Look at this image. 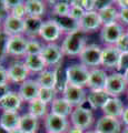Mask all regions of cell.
Here are the masks:
<instances>
[{
	"label": "cell",
	"instance_id": "obj_1",
	"mask_svg": "<svg viewBox=\"0 0 128 133\" xmlns=\"http://www.w3.org/2000/svg\"><path fill=\"white\" fill-rule=\"evenodd\" d=\"M87 45L86 33L80 30L66 35L65 39L61 43V50L64 56L67 57H79L82 50Z\"/></svg>",
	"mask_w": 128,
	"mask_h": 133
},
{
	"label": "cell",
	"instance_id": "obj_2",
	"mask_svg": "<svg viewBox=\"0 0 128 133\" xmlns=\"http://www.w3.org/2000/svg\"><path fill=\"white\" fill-rule=\"evenodd\" d=\"M89 73H90V69H88L84 64L81 63L71 64L66 69L65 82L76 87H80V88H85L88 84Z\"/></svg>",
	"mask_w": 128,
	"mask_h": 133
},
{
	"label": "cell",
	"instance_id": "obj_3",
	"mask_svg": "<svg viewBox=\"0 0 128 133\" xmlns=\"http://www.w3.org/2000/svg\"><path fill=\"white\" fill-rule=\"evenodd\" d=\"M70 123H71L72 127L87 131L94 123L93 110L90 108H86L84 105L74 108V111L70 115Z\"/></svg>",
	"mask_w": 128,
	"mask_h": 133
},
{
	"label": "cell",
	"instance_id": "obj_4",
	"mask_svg": "<svg viewBox=\"0 0 128 133\" xmlns=\"http://www.w3.org/2000/svg\"><path fill=\"white\" fill-rule=\"evenodd\" d=\"M87 94L88 93L86 92L85 88L69 84L67 82L64 83L63 90H61V97L74 108L84 105V103L87 101Z\"/></svg>",
	"mask_w": 128,
	"mask_h": 133
},
{
	"label": "cell",
	"instance_id": "obj_5",
	"mask_svg": "<svg viewBox=\"0 0 128 133\" xmlns=\"http://www.w3.org/2000/svg\"><path fill=\"white\" fill-rule=\"evenodd\" d=\"M101 55L102 49L98 44H87L79 56L80 63L90 70L96 69L99 65H101Z\"/></svg>",
	"mask_w": 128,
	"mask_h": 133
},
{
	"label": "cell",
	"instance_id": "obj_6",
	"mask_svg": "<svg viewBox=\"0 0 128 133\" xmlns=\"http://www.w3.org/2000/svg\"><path fill=\"white\" fill-rule=\"evenodd\" d=\"M128 83L126 81L124 73L115 72L108 76L105 87V91L108 93L111 98H118L127 90Z\"/></svg>",
	"mask_w": 128,
	"mask_h": 133
},
{
	"label": "cell",
	"instance_id": "obj_7",
	"mask_svg": "<svg viewBox=\"0 0 128 133\" xmlns=\"http://www.w3.org/2000/svg\"><path fill=\"white\" fill-rule=\"evenodd\" d=\"M125 29L120 22H116L109 26H104L100 29V40L107 45H116L118 40L125 33Z\"/></svg>",
	"mask_w": 128,
	"mask_h": 133
},
{
	"label": "cell",
	"instance_id": "obj_8",
	"mask_svg": "<svg viewBox=\"0 0 128 133\" xmlns=\"http://www.w3.org/2000/svg\"><path fill=\"white\" fill-rule=\"evenodd\" d=\"M70 121L67 118L56 115L53 113H48L44 119L45 129L47 133H67Z\"/></svg>",
	"mask_w": 128,
	"mask_h": 133
},
{
	"label": "cell",
	"instance_id": "obj_9",
	"mask_svg": "<svg viewBox=\"0 0 128 133\" xmlns=\"http://www.w3.org/2000/svg\"><path fill=\"white\" fill-rule=\"evenodd\" d=\"M40 56L47 66H57L63 60L64 53L61 47L57 43H46Z\"/></svg>",
	"mask_w": 128,
	"mask_h": 133
},
{
	"label": "cell",
	"instance_id": "obj_10",
	"mask_svg": "<svg viewBox=\"0 0 128 133\" xmlns=\"http://www.w3.org/2000/svg\"><path fill=\"white\" fill-rule=\"evenodd\" d=\"M8 79L9 82L16 83V84H21L26 80H28V77L30 74V71L28 70L23 61H15L9 64L7 69Z\"/></svg>",
	"mask_w": 128,
	"mask_h": 133
},
{
	"label": "cell",
	"instance_id": "obj_11",
	"mask_svg": "<svg viewBox=\"0 0 128 133\" xmlns=\"http://www.w3.org/2000/svg\"><path fill=\"white\" fill-rule=\"evenodd\" d=\"M61 35H63V31H61L60 27L51 18L44 21L39 37L46 43H56V41L60 38Z\"/></svg>",
	"mask_w": 128,
	"mask_h": 133
},
{
	"label": "cell",
	"instance_id": "obj_12",
	"mask_svg": "<svg viewBox=\"0 0 128 133\" xmlns=\"http://www.w3.org/2000/svg\"><path fill=\"white\" fill-rule=\"evenodd\" d=\"M28 39L23 35L10 37L7 45V56L19 58L26 56Z\"/></svg>",
	"mask_w": 128,
	"mask_h": 133
},
{
	"label": "cell",
	"instance_id": "obj_13",
	"mask_svg": "<svg viewBox=\"0 0 128 133\" xmlns=\"http://www.w3.org/2000/svg\"><path fill=\"white\" fill-rule=\"evenodd\" d=\"M101 28H102V24H101L98 12L96 10L86 12L79 21V30L85 33L97 31Z\"/></svg>",
	"mask_w": 128,
	"mask_h": 133
},
{
	"label": "cell",
	"instance_id": "obj_14",
	"mask_svg": "<svg viewBox=\"0 0 128 133\" xmlns=\"http://www.w3.org/2000/svg\"><path fill=\"white\" fill-rule=\"evenodd\" d=\"M40 90V85L38 84L37 80L34 79H28L23 83L19 85L18 89V94L20 95V98L22 99V101L26 102H31L32 100H35L38 98Z\"/></svg>",
	"mask_w": 128,
	"mask_h": 133
},
{
	"label": "cell",
	"instance_id": "obj_15",
	"mask_svg": "<svg viewBox=\"0 0 128 133\" xmlns=\"http://www.w3.org/2000/svg\"><path fill=\"white\" fill-rule=\"evenodd\" d=\"M95 130L99 133H121V123L118 119L102 115L98 119Z\"/></svg>",
	"mask_w": 128,
	"mask_h": 133
},
{
	"label": "cell",
	"instance_id": "obj_16",
	"mask_svg": "<svg viewBox=\"0 0 128 133\" xmlns=\"http://www.w3.org/2000/svg\"><path fill=\"white\" fill-rule=\"evenodd\" d=\"M121 52L116 45H107L102 49L101 65L105 69H117Z\"/></svg>",
	"mask_w": 128,
	"mask_h": 133
},
{
	"label": "cell",
	"instance_id": "obj_17",
	"mask_svg": "<svg viewBox=\"0 0 128 133\" xmlns=\"http://www.w3.org/2000/svg\"><path fill=\"white\" fill-rule=\"evenodd\" d=\"M23 29H25L23 19L16 18V17L11 15H9L2 21V31L7 33L9 37L23 35Z\"/></svg>",
	"mask_w": 128,
	"mask_h": 133
},
{
	"label": "cell",
	"instance_id": "obj_18",
	"mask_svg": "<svg viewBox=\"0 0 128 133\" xmlns=\"http://www.w3.org/2000/svg\"><path fill=\"white\" fill-rule=\"evenodd\" d=\"M25 29H23V36L27 39H37L40 35V30L42 27L44 20L38 17H30L27 16L23 19Z\"/></svg>",
	"mask_w": 128,
	"mask_h": 133
},
{
	"label": "cell",
	"instance_id": "obj_19",
	"mask_svg": "<svg viewBox=\"0 0 128 133\" xmlns=\"http://www.w3.org/2000/svg\"><path fill=\"white\" fill-rule=\"evenodd\" d=\"M22 102V99L20 98L18 92L9 91L5 97L0 99V110H1V112H18Z\"/></svg>",
	"mask_w": 128,
	"mask_h": 133
},
{
	"label": "cell",
	"instance_id": "obj_20",
	"mask_svg": "<svg viewBox=\"0 0 128 133\" xmlns=\"http://www.w3.org/2000/svg\"><path fill=\"white\" fill-rule=\"evenodd\" d=\"M107 79H108V74L104 69H92L89 73L87 88H89V90H105Z\"/></svg>",
	"mask_w": 128,
	"mask_h": 133
},
{
	"label": "cell",
	"instance_id": "obj_21",
	"mask_svg": "<svg viewBox=\"0 0 128 133\" xmlns=\"http://www.w3.org/2000/svg\"><path fill=\"white\" fill-rule=\"evenodd\" d=\"M110 99V95L105 90H89L87 94V102L90 109L98 110L105 107L107 101Z\"/></svg>",
	"mask_w": 128,
	"mask_h": 133
},
{
	"label": "cell",
	"instance_id": "obj_22",
	"mask_svg": "<svg viewBox=\"0 0 128 133\" xmlns=\"http://www.w3.org/2000/svg\"><path fill=\"white\" fill-rule=\"evenodd\" d=\"M37 82L40 85V88H49V89H56L58 84V76H57V69L53 70H44L40 72L37 77Z\"/></svg>",
	"mask_w": 128,
	"mask_h": 133
},
{
	"label": "cell",
	"instance_id": "obj_23",
	"mask_svg": "<svg viewBox=\"0 0 128 133\" xmlns=\"http://www.w3.org/2000/svg\"><path fill=\"white\" fill-rule=\"evenodd\" d=\"M74 111V107L67 102L63 97H57L51 102L50 107V113H53L56 115L63 116V118H67L71 115Z\"/></svg>",
	"mask_w": 128,
	"mask_h": 133
},
{
	"label": "cell",
	"instance_id": "obj_24",
	"mask_svg": "<svg viewBox=\"0 0 128 133\" xmlns=\"http://www.w3.org/2000/svg\"><path fill=\"white\" fill-rule=\"evenodd\" d=\"M124 110H125V108H124L121 100L119 98H111V97L107 101L105 107L102 108L104 115L111 116V118H115V119L121 118Z\"/></svg>",
	"mask_w": 128,
	"mask_h": 133
},
{
	"label": "cell",
	"instance_id": "obj_25",
	"mask_svg": "<svg viewBox=\"0 0 128 133\" xmlns=\"http://www.w3.org/2000/svg\"><path fill=\"white\" fill-rule=\"evenodd\" d=\"M97 12L99 15V18H100L102 27L116 23L119 20V10L117 9V7H115L114 5L107 6Z\"/></svg>",
	"mask_w": 128,
	"mask_h": 133
},
{
	"label": "cell",
	"instance_id": "obj_26",
	"mask_svg": "<svg viewBox=\"0 0 128 133\" xmlns=\"http://www.w3.org/2000/svg\"><path fill=\"white\" fill-rule=\"evenodd\" d=\"M20 115L18 112H1L0 113V127L3 128L7 131H11L15 129H18Z\"/></svg>",
	"mask_w": 128,
	"mask_h": 133
},
{
	"label": "cell",
	"instance_id": "obj_27",
	"mask_svg": "<svg viewBox=\"0 0 128 133\" xmlns=\"http://www.w3.org/2000/svg\"><path fill=\"white\" fill-rule=\"evenodd\" d=\"M38 121L39 120L35 118L34 115H31L30 113L21 114L18 129H20L23 133H36L39 125Z\"/></svg>",
	"mask_w": 128,
	"mask_h": 133
},
{
	"label": "cell",
	"instance_id": "obj_28",
	"mask_svg": "<svg viewBox=\"0 0 128 133\" xmlns=\"http://www.w3.org/2000/svg\"><path fill=\"white\" fill-rule=\"evenodd\" d=\"M25 7H26L27 16L41 18L46 14V2L41 0H26Z\"/></svg>",
	"mask_w": 128,
	"mask_h": 133
},
{
	"label": "cell",
	"instance_id": "obj_29",
	"mask_svg": "<svg viewBox=\"0 0 128 133\" xmlns=\"http://www.w3.org/2000/svg\"><path fill=\"white\" fill-rule=\"evenodd\" d=\"M23 62L28 68V70L32 73L39 74L40 72H42L44 70H46V68H47L46 63H45V61H44L42 58H41L40 55H38V56H25Z\"/></svg>",
	"mask_w": 128,
	"mask_h": 133
},
{
	"label": "cell",
	"instance_id": "obj_30",
	"mask_svg": "<svg viewBox=\"0 0 128 133\" xmlns=\"http://www.w3.org/2000/svg\"><path fill=\"white\" fill-rule=\"evenodd\" d=\"M48 107L47 103L42 102L38 98L32 100L31 102L28 103V113L34 115L37 119H45L48 114Z\"/></svg>",
	"mask_w": 128,
	"mask_h": 133
},
{
	"label": "cell",
	"instance_id": "obj_31",
	"mask_svg": "<svg viewBox=\"0 0 128 133\" xmlns=\"http://www.w3.org/2000/svg\"><path fill=\"white\" fill-rule=\"evenodd\" d=\"M52 19L57 22V24L60 27L63 33L65 32L66 35L71 32H75L79 30V22L72 20L69 17H52Z\"/></svg>",
	"mask_w": 128,
	"mask_h": 133
},
{
	"label": "cell",
	"instance_id": "obj_32",
	"mask_svg": "<svg viewBox=\"0 0 128 133\" xmlns=\"http://www.w3.org/2000/svg\"><path fill=\"white\" fill-rule=\"evenodd\" d=\"M70 10V1L53 2L51 15L52 17H67Z\"/></svg>",
	"mask_w": 128,
	"mask_h": 133
},
{
	"label": "cell",
	"instance_id": "obj_33",
	"mask_svg": "<svg viewBox=\"0 0 128 133\" xmlns=\"http://www.w3.org/2000/svg\"><path fill=\"white\" fill-rule=\"evenodd\" d=\"M44 45L37 39H28L27 49H26V56H38L41 55L44 49Z\"/></svg>",
	"mask_w": 128,
	"mask_h": 133
},
{
	"label": "cell",
	"instance_id": "obj_34",
	"mask_svg": "<svg viewBox=\"0 0 128 133\" xmlns=\"http://www.w3.org/2000/svg\"><path fill=\"white\" fill-rule=\"evenodd\" d=\"M57 90L56 89H49V88H40L39 90V94H38V99L41 100L45 103H51L53 100L57 97Z\"/></svg>",
	"mask_w": 128,
	"mask_h": 133
},
{
	"label": "cell",
	"instance_id": "obj_35",
	"mask_svg": "<svg viewBox=\"0 0 128 133\" xmlns=\"http://www.w3.org/2000/svg\"><path fill=\"white\" fill-rule=\"evenodd\" d=\"M9 38L10 37L7 33H5L2 30L0 31V63L7 57V45H8Z\"/></svg>",
	"mask_w": 128,
	"mask_h": 133
},
{
	"label": "cell",
	"instance_id": "obj_36",
	"mask_svg": "<svg viewBox=\"0 0 128 133\" xmlns=\"http://www.w3.org/2000/svg\"><path fill=\"white\" fill-rule=\"evenodd\" d=\"M86 14V11L84 10V8L81 6H74V5H70V10H69V15L68 17L71 18L72 20L79 22L81 18L84 17V15Z\"/></svg>",
	"mask_w": 128,
	"mask_h": 133
},
{
	"label": "cell",
	"instance_id": "obj_37",
	"mask_svg": "<svg viewBox=\"0 0 128 133\" xmlns=\"http://www.w3.org/2000/svg\"><path fill=\"white\" fill-rule=\"evenodd\" d=\"M10 15L16 17V18L19 19H25L27 17V11H26V7H25V1L22 3H20L19 6H17L16 8H14L10 11Z\"/></svg>",
	"mask_w": 128,
	"mask_h": 133
},
{
	"label": "cell",
	"instance_id": "obj_38",
	"mask_svg": "<svg viewBox=\"0 0 128 133\" xmlns=\"http://www.w3.org/2000/svg\"><path fill=\"white\" fill-rule=\"evenodd\" d=\"M116 47L121 53L128 52V33L127 32L124 33L121 36V38L118 40V42L116 43Z\"/></svg>",
	"mask_w": 128,
	"mask_h": 133
},
{
	"label": "cell",
	"instance_id": "obj_39",
	"mask_svg": "<svg viewBox=\"0 0 128 133\" xmlns=\"http://www.w3.org/2000/svg\"><path fill=\"white\" fill-rule=\"evenodd\" d=\"M117 70L118 71H124V72L128 70V52H123L120 55Z\"/></svg>",
	"mask_w": 128,
	"mask_h": 133
},
{
	"label": "cell",
	"instance_id": "obj_40",
	"mask_svg": "<svg viewBox=\"0 0 128 133\" xmlns=\"http://www.w3.org/2000/svg\"><path fill=\"white\" fill-rule=\"evenodd\" d=\"M8 83H9V79H8L7 69H5L0 64V87L8 85Z\"/></svg>",
	"mask_w": 128,
	"mask_h": 133
},
{
	"label": "cell",
	"instance_id": "obj_41",
	"mask_svg": "<svg viewBox=\"0 0 128 133\" xmlns=\"http://www.w3.org/2000/svg\"><path fill=\"white\" fill-rule=\"evenodd\" d=\"M81 7L84 8V10L86 12L94 11L95 8H96V1H95V0H82Z\"/></svg>",
	"mask_w": 128,
	"mask_h": 133
},
{
	"label": "cell",
	"instance_id": "obj_42",
	"mask_svg": "<svg viewBox=\"0 0 128 133\" xmlns=\"http://www.w3.org/2000/svg\"><path fill=\"white\" fill-rule=\"evenodd\" d=\"M9 15H10V11L7 9V7L5 5V0H0V20L3 21Z\"/></svg>",
	"mask_w": 128,
	"mask_h": 133
},
{
	"label": "cell",
	"instance_id": "obj_43",
	"mask_svg": "<svg viewBox=\"0 0 128 133\" xmlns=\"http://www.w3.org/2000/svg\"><path fill=\"white\" fill-rule=\"evenodd\" d=\"M119 20L128 26V8H119Z\"/></svg>",
	"mask_w": 128,
	"mask_h": 133
},
{
	"label": "cell",
	"instance_id": "obj_44",
	"mask_svg": "<svg viewBox=\"0 0 128 133\" xmlns=\"http://www.w3.org/2000/svg\"><path fill=\"white\" fill-rule=\"evenodd\" d=\"M22 2L23 1H21V0H5V5L9 11H11L14 8L19 6L20 3H22Z\"/></svg>",
	"mask_w": 128,
	"mask_h": 133
},
{
	"label": "cell",
	"instance_id": "obj_45",
	"mask_svg": "<svg viewBox=\"0 0 128 133\" xmlns=\"http://www.w3.org/2000/svg\"><path fill=\"white\" fill-rule=\"evenodd\" d=\"M111 3H113V2H110V1H96V8H95V10L99 11L100 9H102V8L111 5Z\"/></svg>",
	"mask_w": 128,
	"mask_h": 133
},
{
	"label": "cell",
	"instance_id": "obj_46",
	"mask_svg": "<svg viewBox=\"0 0 128 133\" xmlns=\"http://www.w3.org/2000/svg\"><path fill=\"white\" fill-rule=\"evenodd\" d=\"M121 121L124 124H126V127H128V107L125 108V110H124V113L121 115Z\"/></svg>",
	"mask_w": 128,
	"mask_h": 133
},
{
	"label": "cell",
	"instance_id": "obj_47",
	"mask_svg": "<svg viewBox=\"0 0 128 133\" xmlns=\"http://www.w3.org/2000/svg\"><path fill=\"white\" fill-rule=\"evenodd\" d=\"M86 131H84V130H81V129H79V128H76V127H70L69 129H68V131H67V133H85Z\"/></svg>",
	"mask_w": 128,
	"mask_h": 133
},
{
	"label": "cell",
	"instance_id": "obj_48",
	"mask_svg": "<svg viewBox=\"0 0 128 133\" xmlns=\"http://www.w3.org/2000/svg\"><path fill=\"white\" fill-rule=\"evenodd\" d=\"M116 3L119 8H128V0H119L116 1Z\"/></svg>",
	"mask_w": 128,
	"mask_h": 133
},
{
	"label": "cell",
	"instance_id": "obj_49",
	"mask_svg": "<svg viewBox=\"0 0 128 133\" xmlns=\"http://www.w3.org/2000/svg\"><path fill=\"white\" fill-rule=\"evenodd\" d=\"M9 133H23L20 129H15V130H11V131H9Z\"/></svg>",
	"mask_w": 128,
	"mask_h": 133
},
{
	"label": "cell",
	"instance_id": "obj_50",
	"mask_svg": "<svg viewBox=\"0 0 128 133\" xmlns=\"http://www.w3.org/2000/svg\"><path fill=\"white\" fill-rule=\"evenodd\" d=\"M124 77H125L126 81H127V83H128V70H127V71H125V72H124Z\"/></svg>",
	"mask_w": 128,
	"mask_h": 133
},
{
	"label": "cell",
	"instance_id": "obj_51",
	"mask_svg": "<svg viewBox=\"0 0 128 133\" xmlns=\"http://www.w3.org/2000/svg\"><path fill=\"white\" fill-rule=\"evenodd\" d=\"M0 133H9V131H7V130H5L3 128L0 127Z\"/></svg>",
	"mask_w": 128,
	"mask_h": 133
},
{
	"label": "cell",
	"instance_id": "obj_52",
	"mask_svg": "<svg viewBox=\"0 0 128 133\" xmlns=\"http://www.w3.org/2000/svg\"><path fill=\"white\" fill-rule=\"evenodd\" d=\"M85 133H99L98 131H96V130H87Z\"/></svg>",
	"mask_w": 128,
	"mask_h": 133
},
{
	"label": "cell",
	"instance_id": "obj_53",
	"mask_svg": "<svg viewBox=\"0 0 128 133\" xmlns=\"http://www.w3.org/2000/svg\"><path fill=\"white\" fill-rule=\"evenodd\" d=\"M121 133H128V127H126L125 129H124V130L121 131Z\"/></svg>",
	"mask_w": 128,
	"mask_h": 133
},
{
	"label": "cell",
	"instance_id": "obj_54",
	"mask_svg": "<svg viewBox=\"0 0 128 133\" xmlns=\"http://www.w3.org/2000/svg\"><path fill=\"white\" fill-rule=\"evenodd\" d=\"M0 29H2V21H1V20H0ZM0 31H1V30H0Z\"/></svg>",
	"mask_w": 128,
	"mask_h": 133
},
{
	"label": "cell",
	"instance_id": "obj_55",
	"mask_svg": "<svg viewBox=\"0 0 128 133\" xmlns=\"http://www.w3.org/2000/svg\"><path fill=\"white\" fill-rule=\"evenodd\" d=\"M126 32H127V33H128V27H127V31H126Z\"/></svg>",
	"mask_w": 128,
	"mask_h": 133
}]
</instances>
